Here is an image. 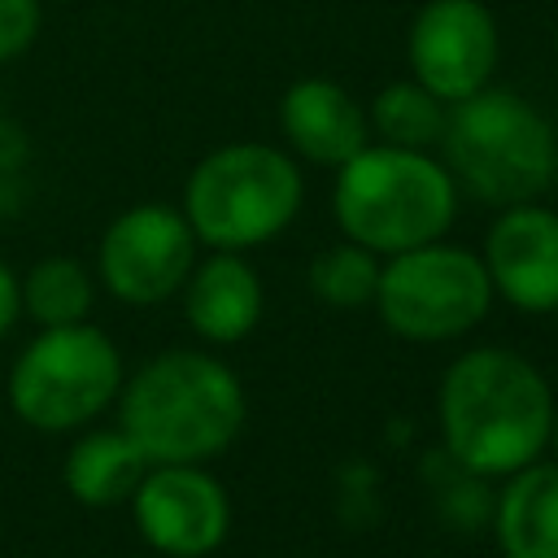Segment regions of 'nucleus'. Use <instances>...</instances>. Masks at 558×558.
<instances>
[{"mask_svg": "<svg viewBox=\"0 0 558 558\" xmlns=\"http://www.w3.org/2000/svg\"><path fill=\"white\" fill-rule=\"evenodd\" d=\"M484 266L510 305L527 314L558 310V214L532 201L506 205L488 231Z\"/></svg>", "mask_w": 558, "mask_h": 558, "instance_id": "obj_11", "label": "nucleus"}, {"mask_svg": "<svg viewBox=\"0 0 558 558\" xmlns=\"http://www.w3.org/2000/svg\"><path fill=\"white\" fill-rule=\"evenodd\" d=\"M17 292H22V314H31L39 327L83 323L92 310V275L74 257L35 262L17 283Z\"/></svg>", "mask_w": 558, "mask_h": 558, "instance_id": "obj_16", "label": "nucleus"}, {"mask_svg": "<svg viewBox=\"0 0 558 558\" xmlns=\"http://www.w3.org/2000/svg\"><path fill=\"white\" fill-rule=\"evenodd\" d=\"M301 209V170L270 144H227L196 161L183 218L196 240L240 253L279 235Z\"/></svg>", "mask_w": 558, "mask_h": 558, "instance_id": "obj_5", "label": "nucleus"}, {"mask_svg": "<svg viewBox=\"0 0 558 558\" xmlns=\"http://www.w3.org/2000/svg\"><path fill=\"white\" fill-rule=\"evenodd\" d=\"M497 501V541L506 558H558V466L527 462L510 471Z\"/></svg>", "mask_w": 558, "mask_h": 558, "instance_id": "obj_14", "label": "nucleus"}, {"mask_svg": "<svg viewBox=\"0 0 558 558\" xmlns=\"http://www.w3.org/2000/svg\"><path fill=\"white\" fill-rule=\"evenodd\" d=\"M122 392V432L148 466L205 462L244 427V388L231 366L209 353L170 349L144 362Z\"/></svg>", "mask_w": 558, "mask_h": 558, "instance_id": "obj_2", "label": "nucleus"}, {"mask_svg": "<svg viewBox=\"0 0 558 558\" xmlns=\"http://www.w3.org/2000/svg\"><path fill=\"white\" fill-rule=\"evenodd\" d=\"M279 122L288 144L318 166H344L357 148H366V113L331 78L292 83L279 100Z\"/></svg>", "mask_w": 558, "mask_h": 558, "instance_id": "obj_12", "label": "nucleus"}, {"mask_svg": "<svg viewBox=\"0 0 558 558\" xmlns=\"http://www.w3.org/2000/svg\"><path fill=\"white\" fill-rule=\"evenodd\" d=\"M196 235L187 218L170 205H135L105 227L100 279L126 305H157L183 288L192 275Z\"/></svg>", "mask_w": 558, "mask_h": 558, "instance_id": "obj_8", "label": "nucleus"}, {"mask_svg": "<svg viewBox=\"0 0 558 558\" xmlns=\"http://www.w3.org/2000/svg\"><path fill=\"white\" fill-rule=\"evenodd\" d=\"M336 170V222L353 244L371 253L392 257L432 244L453 222V174L423 148L366 144Z\"/></svg>", "mask_w": 558, "mask_h": 558, "instance_id": "obj_4", "label": "nucleus"}, {"mask_svg": "<svg viewBox=\"0 0 558 558\" xmlns=\"http://www.w3.org/2000/svg\"><path fill=\"white\" fill-rule=\"evenodd\" d=\"M410 70L445 105L480 92L497 65V22L480 0H427L410 22Z\"/></svg>", "mask_w": 558, "mask_h": 558, "instance_id": "obj_9", "label": "nucleus"}, {"mask_svg": "<svg viewBox=\"0 0 558 558\" xmlns=\"http://www.w3.org/2000/svg\"><path fill=\"white\" fill-rule=\"evenodd\" d=\"M187 323L196 336L214 340V344H231L244 340L257 318H262V283L253 275V266L235 253H214L209 262H201L187 279Z\"/></svg>", "mask_w": 558, "mask_h": 558, "instance_id": "obj_13", "label": "nucleus"}, {"mask_svg": "<svg viewBox=\"0 0 558 558\" xmlns=\"http://www.w3.org/2000/svg\"><path fill=\"white\" fill-rule=\"evenodd\" d=\"M375 301L384 323L405 340H449L471 331L493 301L488 266L453 244H418L392 253L379 270Z\"/></svg>", "mask_w": 558, "mask_h": 558, "instance_id": "obj_7", "label": "nucleus"}, {"mask_svg": "<svg viewBox=\"0 0 558 558\" xmlns=\"http://www.w3.org/2000/svg\"><path fill=\"white\" fill-rule=\"evenodd\" d=\"M554 397L545 375L510 349L462 353L440 384V436L475 475H510L549 445Z\"/></svg>", "mask_w": 558, "mask_h": 558, "instance_id": "obj_1", "label": "nucleus"}, {"mask_svg": "<svg viewBox=\"0 0 558 558\" xmlns=\"http://www.w3.org/2000/svg\"><path fill=\"white\" fill-rule=\"evenodd\" d=\"M131 510L140 536L170 558H201L218 549L231 523L227 493L201 471V462H161L144 471L131 493Z\"/></svg>", "mask_w": 558, "mask_h": 558, "instance_id": "obj_10", "label": "nucleus"}, {"mask_svg": "<svg viewBox=\"0 0 558 558\" xmlns=\"http://www.w3.org/2000/svg\"><path fill=\"white\" fill-rule=\"evenodd\" d=\"M39 35V0H0V61L22 57Z\"/></svg>", "mask_w": 558, "mask_h": 558, "instance_id": "obj_19", "label": "nucleus"}, {"mask_svg": "<svg viewBox=\"0 0 558 558\" xmlns=\"http://www.w3.org/2000/svg\"><path fill=\"white\" fill-rule=\"evenodd\" d=\"M4 135H9V126H4V113H0V144H4Z\"/></svg>", "mask_w": 558, "mask_h": 558, "instance_id": "obj_22", "label": "nucleus"}, {"mask_svg": "<svg viewBox=\"0 0 558 558\" xmlns=\"http://www.w3.org/2000/svg\"><path fill=\"white\" fill-rule=\"evenodd\" d=\"M144 471H148V458L140 453V445L122 427L118 432H87L65 453V488L78 506L131 501Z\"/></svg>", "mask_w": 558, "mask_h": 558, "instance_id": "obj_15", "label": "nucleus"}, {"mask_svg": "<svg viewBox=\"0 0 558 558\" xmlns=\"http://www.w3.org/2000/svg\"><path fill=\"white\" fill-rule=\"evenodd\" d=\"M549 440H554V449H558V410H554V423H549Z\"/></svg>", "mask_w": 558, "mask_h": 558, "instance_id": "obj_21", "label": "nucleus"}, {"mask_svg": "<svg viewBox=\"0 0 558 558\" xmlns=\"http://www.w3.org/2000/svg\"><path fill=\"white\" fill-rule=\"evenodd\" d=\"M118 388L122 357L87 318L44 327L9 366V405L35 432H74L92 423Z\"/></svg>", "mask_w": 558, "mask_h": 558, "instance_id": "obj_6", "label": "nucleus"}, {"mask_svg": "<svg viewBox=\"0 0 558 558\" xmlns=\"http://www.w3.org/2000/svg\"><path fill=\"white\" fill-rule=\"evenodd\" d=\"M445 170L488 205H523L558 174V135L545 113L506 92L480 87L445 109L440 131Z\"/></svg>", "mask_w": 558, "mask_h": 558, "instance_id": "obj_3", "label": "nucleus"}, {"mask_svg": "<svg viewBox=\"0 0 558 558\" xmlns=\"http://www.w3.org/2000/svg\"><path fill=\"white\" fill-rule=\"evenodd\" d=\"M375 283H379V266H375V253L362 248V244H336L327 248L323 257H314L310 266V288L331 301V305H362L375 296Z\"/></svg>", "mask_w": 558, "mask_h": 558, "instance_id": "obj_18", "label": "nucleus"}, {"mask_svg": "<svg viewBox=\"0 0 558 558\" xmlns=\"http://www.w3.org/2000/svg\"><path fill=\"white\" fill-rule=\"evenodd\" d=\"M17 314H22V292H17V275L0 262V340L13 331V323H17Z\"/></svg>", "mask_w": 558, "mask_h": 558, "instance_id": "obj_20", "label": "nucleus"}, {"mask_svg": "<svg viewBox=\"0 0 558 558\" xmlns=\"http://www.w3.org/2000/svg\"><path fill=\"white\" fill-rule=\"evenodd\" d=\"M371 126L384 144L397 148H427L445 131V100L432 96L423 83H388L371 100Z\"/></svg>", "mask_w": 558, "mask_h": 558, "instance_id": "obj_17", "label": "nucleus"}]
</instances>
